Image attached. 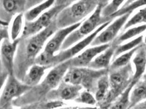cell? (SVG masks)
I'll use <instances>...</instances> for the list:
<instances>
[{"mask_svg":"<svg viewBox=\"0 0 146 109\" xmlns=\"http://www.w3.org/2000/svg\"><path fill=\"white\" fill-rule=\"evenodd\" d=\"M55 20L34 36L26 38H20L14 61V75L20 81H23L30 68L35 65V59L46 41L58 30Z\"/></svg>","mask_w":146,"mask_h":109,"instance_id":"1","label":"cell"},{"mask_svg":"<svg viewBox=\"0 0 146 109\" xmlns=\"http://www.w3.org/2000/svg\"><path fill=\"white\" fill-rule=\"evenodd\" d=\"M70 67V60L53 67L42 82L15 99L12 102V105L15 108H21L46 101L47 95L58 86Z\"/></svg>","mask_w":146,"mask_h":109,"instance_id":"2","label":"cell"},{"mask_svg":"<svg viewBox=\"0 0 146 109\" xmlns=\"http://www.w3.org/2000/svg\"><path fill=\"white\" fill-rule=\"evenodd\" d=\"M133 69L131 63L115 70L109 72V91L102 101L96 105L99 109H107L117 100L132 81Z\"/></svg>","mask_w":146,"mask_h":109,"instance_id":"3","label":"cell"},{"mask_svg":"<svg viewBox=\"0 0 146 109\" xmlns=\"http://www.w3.org/2000/svg\"><path fill=\"white\" fill-rule=\"evenodd\" d=\"M99 2V1L82 0L73 3L57 16L55 20L57 29H64L83 22L95 11Z\"/></svg>","mask_w":146,"mask_h":109,"instance_id":"4","label":"cell"},{"mask_svg":"<svg viewBox=\"0 0 146 109\" xmlns=\"http://www.w3.org/2000/svg\"><path fill=\"white\" fill-rule=\"evenodd\" d=\"M107 1H101L95 11L86 20L83 21L80 26L71 33L66 38L60 50H64L72 46L83 39L92 34L96 29L106 22L101 16L102 8L108 3Z\"/></svg>","mask_w":146,"mask_h":109,"instance_id":"5","label":"cell"},{"mask_svg":"<svg viewBox=\"0 0 146 109\" xmlns=\"http://www.w3.org/2000/svg\"><path fill=\"white\" fill-rule=\"evenodd\" d=\"M108 73V69L95 70L88 67H70L63 80L66 83L80 86L91 93H95L99 79Z\"/></svg>","mask_w":146,"mask_h":109,"instance_id":"6","label":"cell"},{"mask_svg":"<svg viewBox=\"0 0 146 109\" xmlns=\"http://www.w3.org/2000/svg\"><path fill=\"white\" fill-rule=\"evenodd\" d=\"M74 1H56L54 5L44 12L35 20L25 22L21 38L34 36L48 27L54 22L59 14L66 8L71 5Z\"/></svg>","mask_w":146,"mask_h":109,"instance_id":"7","label":"cell"},{"mask_svg":"<svg viewBox=\"0 0 146 109\" xmlns=\"http://www.w3.org/2000/svg\"><path fill=\"white\" fill-rule=\"evenodd\" d=\"M111 22L104 23L98 27L92 34L74 44L72 46L66 50H60L58 54H54L52 59V68L76 56L78 54L84 50L88 46L91 44L96 36L106 27H107Z\"/></svg>","mask_w":146,"mask_h":109,"instance_id":"8","label":"cell"},{"mask_svg":"<svg viewBox=\"0 0 146 109\" xmlns=\"http://www.w3.org/2000/svg\"><path fill=\"white\" fill-rule=\"evenodd\" d=\"M42 1H0V19L9 25L12 18L19 14H24Z\"/></svg>","mask_w":146,"mask_h":109,"instance_id":"9","label":"cell"},{"mask_svg":"<svg viewBox=\"0 0 146 109\" xmlns=\"http://www.w3.org/2000/svg\"><path fill=\"white\" fill-rule=\"evenodd\" d=\"M31 88L17 79L14 74L9 75L0 95V109H5L12 105L14 100L24 95Z\"/></svg>","mask_w":146,"mask_h":109,"instance_id":"10","label":"cell"},{"mask_svg":"<svg viewBox=\"0 0 146 109\" xmlns=\"http://www.w3.org/2000/svg\"><path fill=\"white\" fill-rule=\"evenodd\" d=\"M132 13H128L117 18L102 31L90 44L91 46L111 43L116 38L119 32L124 26Z\"/></svg>","mask_w":146,"mask_h":109,"instance_id":"11","label":"cell"},{"mask_svg":"<svg viewBox=\"0 0 146 109\" xmlns=\"http://www.w3.org/2000/svg\"><path fill=\"white\" fill-rule=\"evenodd\" d=\"M82 87L61 81L58 86L51 91L46 98V101H75L80 94Z\"/></svg>","mask_w":146,"mask_h":109,"instance_id":"12","label":"cell"},{"mask_svg":"<svg viewBox=\"0 0 146 109\" xmlns=\"http://www.w3.org/2000/svg\"><path fill=\"white\" fill-rule=\"evenodd\" d=\"M20 38L15 41L9 39L3 40L0 48V58L2 66L9 75L14 74V61Z\"/></svg>","mask_w":146,"mask_h":109,"instance_id":"13","label":"cell"},{"mask_svg":"<svg viewBox=\"0 0 146 109\" xmlns=\"http://www.w3.org/2000/svg\"><path fill=\"white\" fill-rule=\"evenodd\" d=\"M110 44L99 46H92L85 50L76 56L70 59V67L85 68L89 65L98 55L105 51L110 47Z\"/></svg>","mask_w":146,"mask_h":109,"instance_id":"14","label":"cell"},{"mask_svg":"<svg viewBox=\"0 0 146 109\" xmlns=\"http://www.w3.org/2000/svg\"><path fill=\"white\" fill-rule=\"evenodd\" d=\"M82 22L73 26L58 29L46 43L44 51L50 54L54 55L57 52L60 50L61 47L66 38L74 31L77 29Z\"/></svg>","mask_w":146,"mask_h":109,"instance_id":"15","label":"cell"},{"mask_svg":"<svg viewBox=\"0 0 146 109\" xmlns=\"http://www.w3.org/2000/svg\"><path fill=\"white\" fill-rule=\"evenodd\" d=\"M117 46L114 42L110 43V47L98 55L89 65L88 68L95 70L108 69L111 58L114 56L115 50Z\"/></svg>","mask_w":146,"mask_h":109,"instance_id":"16","label":"cell"},{"mask_svg":"<svg viewBox=\"0 0 146 109\" xmlns=\"http://www.w3.org/2000/svg\"><path fill=\"white\" fill-rule=\"evenodd\" d=\"M135 68L132 81L137 82L142 79L146 70V51L143 43L135 54L132 59Z\"/></svg>","mask_w":146,"mask_h":109,"instance_id":"17","label":"cell"},{"mask_svg":"<svg viewBox=\"0 0 146 109\" xmlns=\"http://www.w3.org/2000/svg\"><path fill=\"white\" fill-rule=\"evenodd\" d=\"M48 67L34 65L30 68L28 72L25 75L22 82L30 87H33L39 84L45 72Z\"/></svg>","mask_w":146,"mask_h":109,"instance_id":"18","label":"cell"},{"mask_svg":"<svg viewBox=\"0 0 146 109\" xmlns=\"http://www.w3.org/2000/svg\"><path fill=\"white\" fill-rule=\"evenodd\" d=\"M145 101H146V80L143 78L136 82L132 89L129 109Z\"/></svg>","mask_w":146,"mask_h":109,"instance_id":"19","label":"cell"},{"mask_svg":"<svg viewBox=\"0 0 146 109\" xmlns=\"http://www.w3.org/2000/svg\"><path fill=\"white\" fill-rule=\"evenodd\" d=\"M56 1L48 0L42 1L41 3L26 12L24 14V18L25 22H31L35 20L40 15L46 12L47 9H49L54 5Z\"/></svg>","mask_w":146,"mask_h":109,"instance_id":"20","label":"cell"},{"mask_svg":"<svg viewBox=\"0 0 146 109\" xmlns=\"http://www.w3.org/2000/svg\"><path fill=\"white\" fill-rule=\"evenodd\" d=\"M141 45L142 44L132 49L131 51H127L116 57L110 64L108 68L109 72L121 68L129 65L130 63V61L133 57Z\"/></svg>","mask_w":146,"mask_h":109,"instance_id":"21","label":"cell"},{"mask_svg":"<svg viewBox=\"0 0 146 109\" xmlns=\"http://www.w3.org/2000/svg\"><path fill=\"white\" fill-rule=\"evenodd\" d=\"M136 82L132 81L129 87L112 103L107 109H128L130 106V95Z\"/></svg>","mask_w":146,"mask_h":109,"instance_id":"22","label":"cell"},{"mask_svg":"<svg viewBox=\"0 0 146 109\" xmlns=\"http://www.w3.org/2000/svg\"><path fill=\"white\" fill-rule=\"evenodd\" d=\"M145 31H146V25L144 24L131 27L120 36L117 37L113 42H114L117 45H119L120 44L129 39H131L132 38H136V37L141 35Z\"/></svg>","mask_w":146,"mask_h":109,"instance_id":"23","label":"cell"},{"mask_svg":"<svg viewBox=\"0 0 146 109\" xmlns=\"http://www.w3.org/2000/svg\"><path fill=\"white\" fill-rule=\"evenodd\" d=\"M108 74L101 77L98 81L97 89L95 93V98L97 102V104L102 101L109 91L110 82Z\"/></svg>","mask_w":146,"mask_h":109,"instance_id":"24","label":"cell"},{"mask_svg":"<svg viewBox=\"0 0 146 109\" xmlns=\"http://www.w3.org/2000/svg\"><path fill=\"white\" fill-rule=\"evenodd\" d=\"M128 2H126L123 7L120 8L116 13L111 16L110 19L111 20L114 18H117L128 13H132L135 9L138 8L146 6V0L131 1V2H130V1Z\"/></svg>","mask_w":146,"mask_h":109,"instance_id":"25","label":"cell"},{"mask_svg":"<svg viewBox=\"0 0 146 109\" xmlns=\"http://www.w3.org/2000/svg\"><path fill=\"white\" fill-rule=\"evenodd\" d=\"M124 3V1L114 0L106 5L101 10V16L103 19L106 22H111V16L117 13Z\"/></svg>","mask_w":146,"mask_h":109,"instance_id":"26","label":"cell"},{"mask_svg":"<svg viewBox=\"0 0 146 109\" xmlns=\"http://www.w3.org/2000/svg\"><path fill=\"white\" fill-rule=\"evenodd\" d=\"M62 105L63 103L60 101H44L23 106L18 108H14L11 105L5 109H56L62 107Z\"/></svg>","mask_w":146,"mask_h":109,"instance_id":"27","label":"cell"},{"mask_svg":"<svg viewBox=\"0 0 146 109\" xmlns=\"http://www.w3.org/2000/svg\"><path fill=\"white\" fill-rule=\"evenodd\" d=\"M143 36H140L136 37V38H134L129 42L124 44L123 45H118L115 50L113 57H117L119 55L127 51H131L132 49L142 44L143 43Z\"/></svg>","mask_w":146,"mask_h":109,"instance_id":"28","label":"cell"},{"mask_svg":"<svg viewBox=\"0 0 146 109\" xmlns=\"http://www.w3.org/2000/svg\"><path fill=\"white\" fill-rule=\"evenodd\" d=\"M24 14L21 13L16 15L12 22L9 36L12 42L20 38V35L23 32Z\"/></svg>","mask_w":146,"mask_h":109,"instance_id":"29","label":"cell"},{"mask_svg":"<svg viewBox=\"0 0 146 109\" xmlns=\"http://www.w3.org/2000/svg\"><path fill=\"white\" fill-rule=\"evenodd\" d=\"M141 23L146 25V6L140 9L135 14L127 20L124 26V29H129L136 25H141Z\"/></svg>","mask_w":146,"mask_h":109,"instance_id":"30","label":"cell"},{"mask_svg":"<svg viewBox=\"0 0 146 109\" xmlns=\"http://www.w3.org/2000/svg\"><path fill=\"white\" fill-rule=\"evenodd\" d=\"M74 101L78 103L85 104L91 106L96 105L97 102L92 93L86 90L81 92L79 96Z\"/></svg>","mask_w":146,"mask_h":109,"instance_id":"31","label":"cell"},{"mask_svg":"<svg viewBox=\"0 0 146 109\" xmlns=\"http://www.w3.org/2000/svg\"><path fill=\"white\" fill-rule=\"evenodd\" d=\"M8 75L9 74L4 69L3 67L2 66L0 58V92L2 89V88L4 85V84L6 82Z\"/></svg>","mask_w":146,"mask_h":109,"instance_id":"32","label":"cell"},{"mask_svg":"<svg viewBox=\"0 0 146 109\" xmlns=\"http://www.w3.org/2000/svg\"><path fill=\"white\" fill-rule=\"evenodd\" d=\"M9 37L8 27L0 26V44L2 43L3 40L9 39Z\"/></svg>","mask_w":146,"mask_h":109,"instance_id":"33","label":"cell"},{"mask_svg":"<svg viewBox=\"0 0 146 109\" xmlns=\"http://www.w3.org/2000/svg\"><path fill=\"white\" fill-rule=\"evenodd\" d=\"M129 109H146V101L141 102Z\"/></svg>","mask_w":146,"mask_h":109,"instance_id":"34","label":"cell"},{"mask_svg":"<svg viewBox=\"0 0 146 109\" xmlns=\"http://www.w3.org/2000/svg\"><path fill=\"white\" fill-rule=\"evenodd\" d=\"M56 109H97V108H82L79 106H69V107H62Z\"/></svg>","mask_w":146,"mask_h":109,"instance_id":"35","label":"cell"},{"mask_svg":"<svg viewBox=\"0 0 146 109\" xmlns=\"http://www.w3.org/2000/svg\"><path fill=\"white\" fill-rule=\"evenodd\" d=\"M9 24L7 22H3L0 19V26H4V27H8Z\"/></svg>","mask_w":146,"mask_h":109,"instance_id":"36","label":"cell"},{"mask_svg":"<svg viewBox=\"0 0 146 109\" xmlns=\"http://www.w3.org/2000/svg\"><path fill=\"white\" fill-rule=\"evenodd\" d=\"M143 44L146 46V33L145 36L143 37Z\"/></svg>","mask_w":146,"mask_h":109,"instance_id":"37","label":"cell"},{"mask_svg":"<svg viewBox=\"0 0 146 109\" xmlns=\"http://www.w3.org/2000/svg\"><path fill=\"white\" fill-rule=\"evenodd\" d=\"M145 49H146V46L145 45Z\"/></svg>","mask_w":146,"mask_h":109,"instance_id":"38","label":"cell"},{"mask_svg":"<svg viewBox=\"0 0 146 109\" xmlns=\"http://www.w3.org/2000/svg\"></svg>","mask_w":146,"mask_h":109,"instance_id":"39","label":"cell"},{"mask_svg":"<svg viewBox=\"0 0 146 109\" xmlns=\"http://www.w3.org/2000/svg\"></svg>","mask_w":146,"mask_h":109,"instance_id":"40","label":"cell"}]
</instances>
